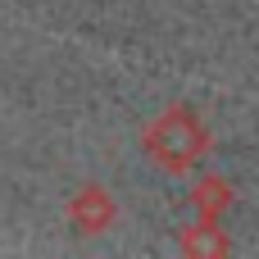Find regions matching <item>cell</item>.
Wrapping results in <instances>:
<instances>
[{
    "label": "cell",
    "mask_w": 259,
    "mask_h": 259,
    "mask_svg": "<svg viewBox=\"0 0 259 259\" xmlns=\"http://www.w3.org/2000/svg\"><path fill=\"white\" fill-rule=\"evenodd\" d=\"M114 219H118V200H114L100 182H87V187L73 191V200H68V223H73V232L100 237V232L114 228Z\"/></svg>",
    "instance_id": "2"
},
{
    "label": "cell",
    "mask_w": 259,
    "mask_h": 259,
    "mask_svg": "<svg viewBox=\"0 0 259 259\" xmlns=\"http://www.w3.org/2000/svg\"><path fill=\"white\" fill-rule=\"evenodd\" d=\"M191 205H196V214H200V219L219 223V219L228 214V205H232V187H228V178H219V173L200 178V182L191 187Z\"/></svg>",
    "instance_id": "3"
},
{
    "label": "cell",
    "mask_w": 259,
    "mask_h": 259,
    "mask_svg": "<svg viewBox=\"0 0 259 259\" xmlns=\"http://www.w3.org/2000/svg\"><path fill=\"white\" fill-rule=\"evenodd\" d=\"M178 250H182V255H228V250H232V241L223 237V228H219V223L200 219L196 228H187V232H182Z\"/></svg>",
    "instance_id": "4"
},
{
    "label": "cell",
    "mask_w": 259,
    "mask_h": 259,
    "mask_svg": "<svg viewBox=\"0 0 259 259\" xmlns=\"http://www.w3.org/2000/svg\"><path fill=\"white\" fill-rule=\"evenodd\" d=\"M141 150H146V159L155 168L178 178V173H191L209 155V127H205V118L191 105H168V109H159L146 123Z\"/></svg>",
    "instance_id": "1"
}]
</instances>
